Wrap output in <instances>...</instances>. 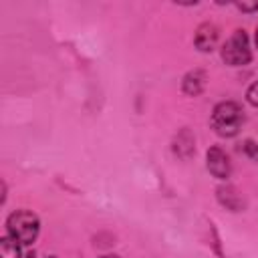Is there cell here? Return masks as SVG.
<instances>
[{
  "instance_id": "cell-2",
  "label": "cell",
  "mask_w": 258,
  "mask_h": 258,
  "mask_svg": "<svg viewBox=\"0 0 258 258\" xmlns=\"http://www.w3.org/2000/svg\"><path fill=\"white\" fill-rule=\"evenodd\" d=\"M6 228H8V236L14 238L18 244H32L38 236V230H40V222L38 218L28 212V210H16L8 216L6 220Z\"/></svg>"
},
{
  "instance_id": "cell-12",
  "label": "cell",
  "mask_w": 258,
  "mask_h": 258,
  "mask_svg": "<svg viewBox=\"0 0 258 258\" xmlns=\"http://www.w3.org/2000/svg\"><path fill=\"white\" fill-rule=\"evenodd\" d=\"M101 258H117V256H101Z\"/></svg>"
},
{
  "instance_id": "cell-9",
  "label": "cell",
  "mask_w": 258,
  "mask_h": 258,
  "mask_svg": "<svg viewBox=\"0 0 258 258\" xmlns=\"http://www.w3.org/2000/svg\"><path fill=\"white\" fill-rule=\"evenodd\" d=\"M246 99H248V103H250V105L258 107V81H256V83H252V85L248 87V91H246Z\"/></svg>"
},
{
  "instance_id": "cell-8",
  "label": "cell",
  "mask_w": 258,
  "mask_h": 258,
  "mask_svg": "<svg viewBox=\"0 0 258 258\" xmlns=\"http://www.w3.org/2000/svg\"><path fill=\"white\" fill-rule=\"evenodd\" d=\"M242 149H244V153H246L248 157L258 159V145H256L252 139H246V141L242 143Z\"/></svg>"
},
{
  "instance_id": "cell-11",
  "label": "cell",
  "mask_w": 258,
  "mask_h": 258,
  "mask_svg": "<svg viewBox=\"0 0 258 258\" xmlns=\"http://www.w3.org/2000/svg\"><path fill=\"white\" fill-rule=\"evenodd\" d=\"M256 46H258V28H256Z\"/></svg>"
},
{
  "instance_id": "cell-4",
  "label": "cell",
  "mask_w": 258,
  "mask_h": 258,
  "mask_svg": "<svg viewBox=\"0 0 258 258\" xmlns=\"http://www.w3.org/2000/svg\"><path fill=\"white\" fill-rule=\"evenodd\" d=\"M206 159H208V169L214 177L218 179H226L230 177V171H232V165H230V159L228 155L224 153V149L220 147H210L208 153H206Z\"/></svg>"
},
{
  "instance_id": "cell-7",
  "label": "cell",
  "mask_w": 258,
  "mask_h": 258,
  "mask_svg": "<svg viewBox=\"0 0 258 258\" xmlns=\"http://www.w3.org/2000/svg\"><path fill=\"white\" fill-rule=\"evenodd\" d=\"M0 258H20V244L6 236L0 240Z\"/></svg>"
},
{
  "instance_id": "cell-3",
  "label": "cell",
  "mask_w": 258,
  "mask_h": 258,
  "mask_svg": "<svg viewBox=\"0 0 258 258\" xmlns=\"http://www.w3.org/2000/svg\"><path fill=\"white\" fill-rule=\"evenodd\" d=\"M222 58L226 64L230 67H244L250 62L252 54H250V44H248V36L244 30H236L226 44L222 46Z\"/></svg>"
},
{
  "instance_id": "cell-13",
  "label": "cell",
  "mask_w": 258,
  "mask_h": 258,
  "mask_svg": "<svg viewBox=\"0 0 258 258\" xmlns=\"http://www.w3.org/2000/svg\"><path fill=\"white\" fill-rule=\"evenodd\" d=\"M50 258H54V256H50Z\"/></svg>"
},
{
  "instance_id": "cell-5",
  "label": "cell",
  "mask_w": 258,
  "mask_h": 258,
  "mask_svg": "<svg viewBox=\"0 0 258 258\" xmlns=\"http://www.w3.org/2000/svg\"><path fill=\"white\" fill-rule=\"evenodd\" d=\"M216 40H218V28L214 24L204 22V24L198 26L196 36H194V42H196V46L202 52H212L214 46H216Z\"/></svg>"
},
{
  "instance_id": "cell-6",
  "label": "cell",
  "mask_w": 258,
  "mask_h": 258,
  "mask_svg": "<svg viewBox=\"0 0 258 258\" xmlns=\"http://www.w3.org/2000/svg\"><path fill=\"white\" fill-rule=\"evenodd\" d=\"M204 83H206V75L204 71H191L183 77V93L185 95H200L202 89H204Z\"/></svg>"
},
{
  "instance_id": "cell-1",
  "label": "cell",
  "mask_w": 258,
  "mask_h": 258,
  "mask_svg": "<svg viewBox=\"0 0 258 258\" xmlns=\"http://www.w3.org/2000/svg\"><path fill=\"white\" fill-rule=\"evenodd\" d=\"M244 121V111L234 101H222L214 107L212 113V127L222 137H234Z\"/></svg>"
},
{
  "instance_id": "cell-10",
  "label": "cell",
  "mask_w": 258,
  "mask_h": 258,
  "mask_svg": "<svg viewBox=\"0 0 258 258\" xmlns=\"http://www.w3.org/2000/svg\"><path fill=\"white\" fill-rule=\"evenodd\" d=\"M238 8H240V10H256V8H258V2H252V4L238 2Z\"/></svg>"
}]
</instances>
